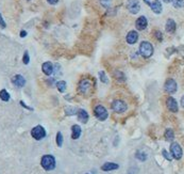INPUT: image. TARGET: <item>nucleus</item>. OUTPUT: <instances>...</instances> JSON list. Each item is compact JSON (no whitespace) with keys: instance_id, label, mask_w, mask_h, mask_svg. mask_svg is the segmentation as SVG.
<instances>
[{"instance_id":"1","label":"nucleus","mask_w":184,"mask_h":174,"mask_svg":"<svg viewBox=\"0 0 184 174\" xmlns=\"http://www.w3.org/2000/svg\"><path fill=\"white\" fill-rule=\"evenodd\" d=\"M140 56L144 57V58H150V57L153 55L152 44L147 42V41L142 42L140 45Z\"/></svg>"},{"instance_id":"2","label":"nucleus","mask_w":184,"mask_h":174,"mask_svg":"<svg viewBox=\"0 0 184 174\" xmlns=\"http://www.w3.org/2000/svg\"><path fill=\"white\" fill-rule=\"evenodd\" d=\"M42 167L47 170V171H50V170H53L56 168V159L54 157L51 155H45L42 157Z\"/></svg>"},{"instance_id":"3","label":"nucleus","mask_w":184,"mask_h":174,"mask_svg":"<svg viewBox=\"0 0 184 174\" xmlns=\"http://www.w3.org/2000/svg\"><path fill=\"white\" fill-rule=\"evenodd\" d=\"M126 8L131 14H137L140 10V4L138 0H127L126 2Z\"/></svg>"},{"instance_id":"4","label":"nucleus","mask_w":184,"mask_h":174,"mask_svg":"<svg viewBox=\"0 0 184 174\" xmlns=\"http://www.w3.org/2000/svg\"><path fill=\"white\" fill-rule=\"evenodd\" d=\"M144 2L146 3L147 6H150V9L152 10L156 14H161L162 13V4L160 2V0H144Z\"/></svg>"},{"instance_id":"5","label":"nucleus","mask_w":184,"mask_h":174,"mask_svg":"<svg viewBox=\"0 0 184 174\" xmlns=\"http://www.w3.org/2000/svg\"><path fill=\"white\" fill-rule=\"evenodd\" d=\"M31 135L35 140H41L43 138H45V136H46V130L44 129L43 126L38 125V126H36V127H34L32 129Z\"/></svg>"},{"instance_id":"6","label":"nucleus","mask_w":184,"mask_h":174,"mask_svg":"<svg viewBox=\"0 0 184 174\" xmlns=\"http://www.w3.org/2000/svg\"><path fill=\"white\" fill-rule=\"evenodd\" d=\"M94 112H95V115L97 116V119L98 120H100V121H104V120H106L108 119V111H106V109L103 107V106H97L96 108H95V110H94Z\"/></svg>"},{"instance_id":"7","label":"nucleus","mask_w":184,"mask_h":174,"mask_svg":"<svg viewBox=\"0 0 184 174\" xmlns=\"http://www.w3.org/2000/svg\"><path fill=\"white\" fill-rule=\"evenodd\" d=\"M112 108L113 110L115 112H117V113H122V112H125L126 110H127V104H126L124 100H116L113 102Z\"/></svg>"},{"instance_id":"8","label":"nucleus","mask_w":184,"mask_h":174,"mask_svg":"<svg viewBox=\"0 0 184 174\" xmlns=\"http://www.w3.org/2000/svg\"><path fill=\"white\" fill-rule=\"evenodd\" d=\"M170 152H172V155L174 156V158L175 159H181L182 149H181V146L179 145L177 142L172 143V145H170Z\"/></svg>"},{"instance_id":"9","label":"nucleus","mask_w":184,"mask_h":174,"mask_svg":"<svg viewBox=\"0 0 184 174\" xmlns=\"http://www.w3.org/2000/svg\"><path fill=\"white\" fill-rule=\"evenodd\" d=\"M92 88V81L88 80V79H84L82 80L79 84V90L82 94H86L87 92H90Z\"/></svg>"},{"instance_id":"10","label":"nucleus","mask_w":184,"mask_h":174,"mask_svg":"<svg viewBox=\"0 0 184 174\" xmlns=\"http://www.w3.org/2000/svg\"><path fill=\"white\" fill-rule=\"evenodd\" d=\"M164 88H165L166 92H168L170 94L175 93L176 91H177V82L174 79H167Z\"/></svg>"},{"instance_id":"11","label":"nucleus","mask_w":184,"mask_h":174,"mask_svg":"<svg viewBox=\"0 0 184 174\" xmlns=\"http://www.w3.org/2000/svg\"><path fill=\"white\" fill-rule=\"evenodd\" d=\"M147 26H148V20L145 16H140L137 19H136V22H135V27L137 30L142 31V30H145L147 28Z\"/></svg>"},{"instance_id":"12","label":"nucleus","mask_w":184,"mask_h":174,"mask_svg":"<svg viewBox=\"0 0 184 174\" xmlns=\"http://www.w3.org/2000/svg\"><path fill=\"white\" fill-rule=\"evenodd\" d=\"M126 40H127V43H129L130 45L135 44L138 40L137 31H135V30H131V31H129L128 34H127V36H126Z\"/></svg>"},{"instance_id":"13","label":"nucleus","mask_w":184,"mask_h":174,"mask_svg":"<svg viewBox=\"0 0 184 174\" xmlns=\"http://www.w3.org/2000/svg\"><path fill=\"white\" fill-rule=\"evenodd\" d=\"M12 82L14 86H16V87L22 88V87H25L26 79L22 77V75H15V76L12 78Z\"/></svg>"},{"instance_id":"14","label":"nucleus","mask_w":184,"mask_h":174,"mask_svg":"<svg viewBox=\"0 0 184 174\" xmlns=\"http://www.w3.org/2000/svg\"><path fill=\"white\" fill-rule=\"evenodd\" d=\"M166 104H167V108L172 112H178V103L174 97H168Z\"/></svg>"},{"instance_id":"15","label":"nucleus","mask_w":184,"mask_h":174,"mask_svg":"<svg viewBox=\"0 0 184 174\" xmlns=\"http://www.w3.org/2000/svg\"><path fill=\"white\" fill-rule=\"evenodd\" d=\"M176 28H177V25H176V22L174 19L169 18L167 22H166V25H165V29L166 31L168 32V33H174L176 31Z\"/></svg>"},{"instance_id":"16","label":"nucleus","mask_w":184,"mask_h":174,"mask_svg":"<svg viewBox=\"0 0 184 174\" xmlns=\"http://www.w3.org/2000/svg\"><path fill=\"white\" fill-rule=\"evenodd\" d=\"M42 69L44 72V74H46L47 76H50L52 75L53 73V65L51 62H45L43 65H42Z\"/></svg>"},{"instance_id":"17","label":"nucleus","mask_w":184,"mask_h":174,"mask_svg":"<svg viewBox=\"0 0 184 174\" xmlns=\"http://www.w3.org/2000/svg\"><path fill=\"white\" fill-rule=\"evenodd\" d=\"M77 114H78L79 121L82 122V123H86V122L88 121V114H87V112L85 111V110H83V109H80V110H78Z\"/></svg>"},{"instance_id":"18","label":"nucleus","mask_w":184,"mask_h":174,"mask_svg":"<svg viewBox=\"0 0 184 174\" xmlns=\"http://www.w3.org/2000/svg\"><path fill=\"white\" fill-rule=\"evenodd\" d=\"M118 165H116V163H113V162H106L104 165L101 167V170L102 171H112V170H116V169H118Z\"/></svg>"},{"instance_id":"19","label":"nucleus","mask_w":184,"mask_h":174,"mask_svg":"<svg viewBox=\"0 0 184 174\" xmlns=\"http://www.w3.org/2000/svg\"><path fill=\"white\" fill-rule=\"evenodd\" d=\"M72 130V139H75V140L78 139V138L80 137V135H81V127H80L79 125H74Z\"/></svg>"},{"instance_id":"20","label":"nucleus","mask_w":184,"mask_h":174,"mask_svg":"<svg viewBox=\"0 0 184 174\" xmlns=\"http://www.w3.org/2000/svg\"><path fill=\"white\" fill-rule=\"evenodd\" d=\"M56 87H58V89H59V91L61 92V93L65 92V90H66V81H64V80L58 81V82H56Z\"/></svg>"},{"instance_id":"21","label":"nucleus","mask_w":184,"mask_h":174,"mask_svg":"<svg viewBox=\"0 0 184 174\" xmlns=\"http://www.w3.org/2000/svg\"><path fill=\"white\" fill-rule=\"evenodd\" d=\"M0 98L3 100V102H8L10 100V94L8 93V91L6 90H1L0 91Z\"/></svg>"},{"instance_id":"22","label":"nucleus","mask_w":184,"mask_h":174,"mask_svg":"<svg viewBox=\"0 0 184 174\" xmlns=\"http://www.w3.org/2000/svg\"><path fill=\"white\" fill-rule=\"evenodd\" d=\"M174 138H175V135H174L172 129H167V130L165 131V139L167 140V141H172Z\"/></svg>"},{"instance_id":"23","label":"nucleus","mask_w":184,"mask_h":174,"mask_svg":"<svg viewBox=\"0 0 184 174\" xmlns=\"http://www.w3.org/2000/svg\"><path fill=\"white\" fill-rule=\"evenodd\" d=\"M114 76H115V78L118 81H125L126 80L125 74H124L122 72H120V71H116L115 74H114Z\"/></svg>"},{"instance_id":"24","label":"nucleus","mask_w":184,"mask_h":174,"mask_svg":"<svg viewBox=\"0 0 184 174\" xmlns=\"http://www.w3.org/2000/svg\"><path fill=\"white\" fill-rule=\"evenodd\" d=\"M174 1V6L176 9H181L184 6V0H172Z\"/></svg>"},{"instance_id":"25","label":"nucleus","mask_w":184,"mask_h":174,"mask_svg":"<svg viewBox=\"0 0 184 174\" xmlns=\"http://www.w3.org/2000/svg\"><path fill=\"white\" fill-rule=\"evenodd\" d=\"M56 144H58V146H62V144H63V136H62V134L61 133H58V135H56Z\"/></svg>"},{"instance_id":"26","label":"nucleus","mask_w":184,"mask_h":174,"mask_svg":"<svg viewBox=\"0 0 184 174\" xmlns=\"http://www.w3.org/2000/svg\"><path fill=\"white\" fill-rule=\"evenodd\" d=\"M136 158H138L140 160H142V161H144V160H146L147 159V155L145 154V153L143 152H137L136 153Z\"/></svg>"},{"instance_id":"27","label":"nucleus","mask_w":184,"mask_h":174,"mask_svg":"<svg viewBox=\"0 0 184 174\" xmlns=\"http://www.w3.org/2000/svg\"><path fill=\"white\" fill-rule=\"evenodd\" d=\"M101 6H104V8H110L111 4H112V0H99Z\"/></svg>"},{"instance_id":"28","label":"nucleus","mask_w":184,"mask_h":174,"mask_svg":"<svg viewBox=\"0 0 184 174\" xmlns=\"http://www.w3.org/2000/svg\"><path fill=\"white\" fill-rule=\"evenodd\" d=\"M99 77H100V80H101V82H103V83H108V78H106V73H104V72H100V73H99Z\"/></svg>"},{"instance_id":"29","label":"nucleus","mask_w":184,"mask_h":174,"mask_svg":"<svg viewBox=\"0 0 184 174\" xmlns=\"http://www.w3.org/2000/svg\"><path fill=\"white\" fill-rule=\"evenodd\" d=\"M22 61H24L25 64H29V62H30V57H29L28 51H25V53H24V58H22Z\"/></svg>"},{"instance_id":"30","label":"nucleus","mask_w":184,"mask_h":174,"mask_svg":"<svg viewBox=\"0 0 184 174\" xmlns=\"http://www.w3.org/2000/svg\"><path fill=\"white\" fill-rule=\"evenodd\" d=\"M162 154H163V156H164V157H165V158L167 159V160H169V161L172 160V156H170V155L168 154V153H167V151H166V149H163V151H162Z\"/></svg>"},{"instance_id":"31","label":"nucleus","mask_w":184,"mask_h":174,"mask_svg":"<svg viewBox=\"0 0 184 174\" xmlns=\"http://www.w3.org/2000/svg\"><path fill=\"white\" fill-rule=\"evenodd\" d=\"M0 27H1V28H6V22L3 20L1 13H0Z\"/></svg>"},{"instance_id":"32","label":"nucleus","mask_w":184,"mask_h":174,"mask_svg":"<svg viewBox=\"0 0 184 174\" xmlns=\"http://www.w3.org/2000/svg\"><path fill=\"white\" fill-rule=\"evenodd\" d=\"M154 35H156V40H159V41H162V37H163V35H162V33L160 31H158L156 30V32H154Z\"/></svg>"},{"instance_id":"33","label":"nucleus","mask_w":184,"mask_h":174,"mask_svg":"<svg viewBox=\"0 0 184 174\" xmlns=\"http://www.w3.org/2000/svg\"><path fill=\"white\" fill-rule=\"evenodd\" d=\"M48 1V3H50V4H56V3L59 2V0H47Z\"/></svg>"},{"instance_id":"34","label":"nucleus","mask_w":184,"mask_h":174,"mask_svg":"<svg viewBox=\"0 0 184 174\" xmlns=\"http://www.w3.org/2000/svg\"><path fill=\"white\" fill-rule=\"evenodd\" d=\"M26 35H27V32H26L25 30H22V32H20V36H22V37H25Z\"/></svg>"},{"instance_id":"35","label":"nucleus","mask_w":184,"mask_h":174,"mask_svg":"<svg viewBox=\"0 0 184 174\" xmlns=\"http://www.w3.org/2000/svg\"><path fill=\"white\" fill-rule=\"evenodd\" d=\"M181 105H182V107L184 108V95L182 96V98H181Z\"/></svg>"},{"instance_id":"36","label":"nucleus","mask_w":184,"mask_h":174,"mask_svg":"<svg viewBox=\"0 0 184 174\" xmlns=\"http://www.w3.org/2000/svg\"><path fill=\"white\" fill-rule=\"evenodd\" d=\"M164 2H166V3H169V2H172V0H163Z\"/></svg>"}]
</instances>
